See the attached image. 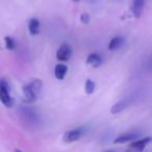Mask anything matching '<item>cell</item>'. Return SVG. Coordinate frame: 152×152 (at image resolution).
<instances>
[{
	"label": "cell",
	"mask_w": 152,
	"mask_h": 152,
	"mask_svg": "<svg viewBox=\"0 0 152 152\" xmlns=\"http://www.w3.org/2000/svg\"><path fill=\"white\" fill-rule=\"evenodd\" d=\"M0 101L7 107L14 105V99L10 95V86L4 78H0Z\"/></svg>",
	"instance_id": "6da1fadb"
},
{
	"label": "cell",
	"mask_w": 152,
	"mask_h": 152,
	"mask_svg": "<svg viewBox=\"0 0 152 152\" xmlns=\"http://www.w3.org/2000/svg\"><path fill=\"white\" fill-rule=\"evenodd\" d=\"M72 55V48L69 44H61L56 51V58L61 61H67Z\"/></svg>",
	"instance_id": "7a4b0ae2"
},
{
	"label": "cell",
	"mask_w": 152,
	"mask_h": 152,
	"mask_svg": "<svg viewBox=\"0 0 152 152\" xmlns=\"http://www.w3.org/2000/svg\"><path fill=\"white\" fill-rule=\"evenodd\" d=\"M83 133V130L81 128H75L69 130L64 134V142L65 143H73V142L78 141Z\"/></svg>",
	"instance_id": "3957f363"
},
{
	"label": "cell",
	"mask_w": 152,
	"mask_h": 152,
	"mask_svg": "<svg viewBox=\"0 0 152 152\" xmlns=\"http://www.w3.org/2000/svg\"><path fill=\"white\" fill-rule=\"evenodd\" d=\"M150 141H151V137H149L134 141L130 144V149L133 150V152H142Z\"/></svg>",
	"instance_id": "277c9868"
},
{
	"label": "cell",
	"mask_w": 152,
	"mask_h": 152,
	"mask_svg": "<svg viewBox=\"0 0 152 152\" xmlns=\"http://www.w3.org/2000/svg\"><path fill=\"white\" fill-rule=\"evenodd\" d=\"M139 137L137 132H126V133H123V134L119 135L115 139L114 143L116 144H123V143H127V142H130L135 140L137 137Z\"/></svg>",
	"instance_id": "5b68a950"
},
{
	"label": "cell",
	"mask_w": 152,
	"mask_h": 152,
	"mask_svg": "<svg viewBox=\"0 0 152 152\" xmlns=\"http://www.w3.org/2000/svg\"><path fill=\"white\" fill-rule=\"evenodd\" d=\"M22 91H23V97H24V100H25L26 102H34V100L37 99V95L34 94V92L31 90V88L29 87V85L28 83H26V85L23 86V88H22Z\"/></svg>",
	"instance_id": "8992f818"
},
{
	"label": "cell",
	"mask_w": 152,
	"mask_h": 152,
	"mask_svg": "<svg viewBox=\"0 0 152 152\" xmlns=\"http://www.w3.org/2000/svg\"><path fill=\"white\" fill-rule=\"evenodd\" d=\"M146 1L147 0H133L132 1V13L134 17L139 18L142 15Z\"/></svg>",
	"instance_id": "52a82bcc"
},
{
	"label": "cell",
	"mask_w": 152,
	"mask_h": 152,
	"mask_svg": "<svg viewBox=\"0 0 152 152\" xmlns=\"http://www.w3.org/2000/svg\"><path fill=\"white\" fill-rule=\"evenodd\" d=\"M87 64L91 67L98 68L102 64V58L98 53H91L87 58Z\"/></svg>",
	"instance_id": "ba28073f"
},
{
	"label": "cell",
	"mask_w": 152,
	"mask_h": 152,
	"mask_svg": "<svg viewBox=\"0 0 152 152\" xmlns=\"http://www.w3.org/2000/svg\"><path fill=\"white\" fill-rule=\"evenodd\" d=\"M40 21L37 18H31L28 22V30L31 36H36L40 32Z\"/></svg>",
	"instance_id": "9c48e42d"
},
{
	"label": "cell",
	"mask_w": 152,
	"mask_h": 152,
	"mask_svg": "<svg viewBox=\"0 0 152 152\" xmlns=\"http://www.w3.org/2000/svg\"><path fill=\"white\" fill-rule=\"evenodd\" d=\"M124 43V38L121 36H116L110 40V44H108V50L110 51H114V50H117L119 49L121 46L123 45Z\"/></svg>",
	"instance_id": "30bf717a"
},
{
	"label": "cell",
	"mask_w": 152,
	"mask_h": 152,
	"mask_svg": "<svg viewBox=\"0 0 152 152\" xmlns=\"http://www.w3.org/2000/svg\"><path fill=\"white\" fill-rule=\"evenodd\" d=\"M68 71V67L64 64H58V65L55 66V69H54V75L56 77V79L58 80H63L65 78L66 74H67Z\"/></svg>",
	"instance_id": "8fae6325"
},
{
	"label": "cell",
	"mask_w": 152,
	"mask_h": 152,
	"mask_svg": "<svg viewBox=\"0 0 152 152\" xmlns=\"http://www.w3.org/2000/svg\"><path fill=\"white\" fill-rule=\"evenodd\" d=\"M127 106H128V100L122 99V100H120V101H118L117 103H115L114 105H113L112 110H110V113L114 114V115L119 114V113H121L122 110H124Z\"/></svg>",
	"instance_id": "7c38bea8"
},
{
	"label": "cell",
	"mask_w": 152,
	"mask_h": 152,
	"mask_svg": "<svg viewBox=\"0 0 152 152\" xmlns=\"http://www.w3.org/2000/svg\"><path fill=\"white\" fill-rule=\"evenodd\" d=\"M28 85H29V87L31 88L32 91L34 92V94L38 96V94L40 93L41 90H42V81L38 78H34V79H32Z\"/></svg>",
	"instance_id": "4fadbf2b"
},
{
	"label": "cell",
	"mask_w": 152,
	"mask_h": 152,
	"mask_svg": "<svg viewBox=\"0 0 152 152\" xmlns=\"http://www.w3.org/2000/svg\"><path fill=\"white\" fill-rule=\"evenodd\" d=\"M95 88H96V85H95V83L92 80V79L88 78L87 80H86V85H85L86 93H87V94L94 93V91H95Z\"/></svg>",
	"instance_id": "5bb4252c"
},
{
	"label": "cell",
	"mask_w": 152,
	"mask_h": 152,
	"mask_svg": "<svg viewBox=\"0 0 152 152\" xmlns=\"http://www.w3.org/2000/svg\"><path fill=\"white\" fill-rule=\"evenodd\" d=\"M4 42H5V47H7L9 50H14L16 48V43L12 37L7 36L4 38Z\"/></svg>",
	"instance_id": "9a60e30c"
},
{
	"label": "cell",
	"mask_w": 152,
	"mask_h": 152,
	"mask_svg": "<svg viewBox=\"0 0 152 152\" xmlns=\"http://www.w3.org/2000/svg\"><path fill=\"white\" fill-rule=\"evenodd\" d=\"M80 22L83 24H88L90 22V15L87 13H83L80 15Z\"/></svg>",
	"instance_id": "2e32d148"
},
{
	"label": "cell",
	"mask_w": 152,
	"mask_h": 152,
	"mask_svg": "<svg viewBox=\"0 0 152 152\" xmlns=\"http://www.w3.org/2000/svg\"><path fill=\"white\" fill-rule=\"evenodd\" d=\"M72 1H74V2H77V1H79V0H72Z\"/></svg>",
	"instance_id": "e0dca14e"
},
{
	"label": "cell",
	"mask_w": 152,
	"mask_h": 152,
	"mask_svg": "<svg viewBox=\"0 0 152 152\" xmlns=\"http://www.w3.org/2000/svg\"><path fill=\"white\" fill-rule=\"evenodd\" d=\"M106 152H113V151H106Z\"/></svg>",
	"instance_id": "ac0fdd59"
}]
</instances>
